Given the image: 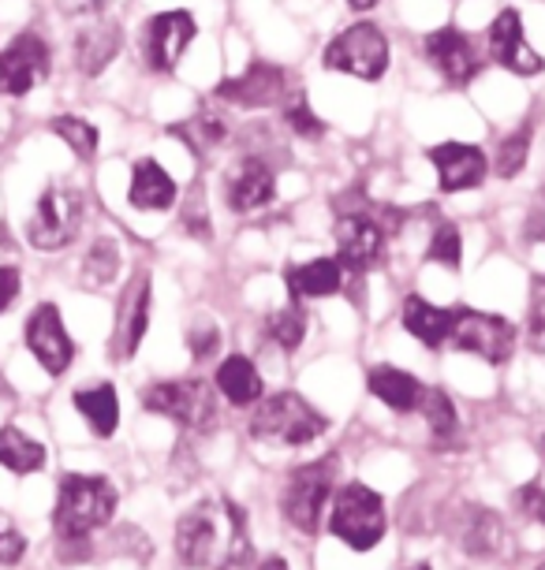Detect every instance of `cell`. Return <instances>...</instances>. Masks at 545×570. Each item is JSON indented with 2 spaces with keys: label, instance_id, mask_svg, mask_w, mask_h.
Instances as JSON below:
<instances>
[{
  "label": "cell",
  "instance_id": "cell-4",
  "mask_svg": "<svg viewBox=\"0 0 545 570\" xmlns=\"http://www.w3.org/2000/svg\"><path fill=\"white\" fill-rule=\"evenodd\" d=\"M337 481H340L337 455H325V459H314V462H303V466H295L292 473H288L284 492H281L284 519L292 522L299 533L314 537L318 530H322L325 508L333 503Z\"/></svg>",
  "mask_w": 545,
  "mask_h": 570
},
{
  "label": "cell",
  "instance_id": "cell-42",
  "mask_svg": "<svg viewBox=\"0 0 545 570\" xmlns=\"http://www.w3.org/2000/svg\"><path fill=\"white\" fill-rule=\"evenodd\" d=\"M27 552V537L23 533H16V530H0V563L4 567H12L19 563Z\"/></svg>",
  "mask_w": 545,
  "mask_h": 570
},
{
  "label": "cell",
  "instance_id": "cell-40",
  "mask_svg": "<svg viewBox=\"0 0 545 570\" xmlns=\"http://www.w3.org/2000/svg\"><path fill=\"white\" fill-rule=\"evenodd\" d=\"M516 508L523 514H531V519H542L545 514V485L542 481H531V485H523L516 492Z\"/></svg>",
  "mask_w": 545,
  "mask_h": 570
},
{
  "label": "cell",
  "instance_id": "cell-18",
  "mask_svg": "<svg viewBox=\"0 0 545 570\" xmlns=\"http://www.w3.org/2000/svg\"><path fill=\"white\" fill-rule=\"evenodd\" d=\"M430 165L437 171V183H441L445 195H456V190H475L483 187L489 176V160L478 146L471 142H441L434 146Z\"/></svg>",
  "mask_w": 545,
  "mask_h": 570
},
{
  "label": "cell",
  "instance_id": "cell-44",
  "mask_svg": "<svg viewBox=\"0 0 545 570\" xmlns=\"http://www.w3.org/2000/svg\"><path fill=\"white\" fill-rule=\"evenodd\" d=\"M57 4L64 16H94V12H101L109 0H57Z\"/></svg>",
  "mask_w": 545,
  "mask_h": 570
},
{
  "label": "cell",
  "instance_id": "cell-39",
  "mask_svg": "<svg viewBox=\"0 0 545 570\" xmlns=\"http://www.w3.org/2000/svg\"><path fill=\"white\" fill-rule=\"evenodd\" d=\"M221 347V328L217 325H198L187 332V351L195 362H210Z\"/></svg>",
  "mask_w": 545,
  "mask_h": 570
},
{
  "label": "cell",
  "instance_id": "cell-29",
  "mask_svg": "<svg viewBox=\"0 0 545 570\" xmlns=\"http://www.w3.org/2000/svg\"><path fill=\"white\" fill-rule=\"evenodd\" d=\"M419 411L426 414V425H430V436L437 448H448L459 440V411L456 403L448 400L445 389H426Z\"/></svg>",
  "mask_w": 545,
  "mask_h": 570
},
{
  "label": "cell",
  "instance_id": "cell-31",
  "mask_svg": "<svg viewBox=\"0 0 545 570\" xmlns=\"http://www.w3.org/2000/svg\"><path fill=\"white\" fill-rule=\"evenodd\" d=\"M306 309L303 306H281V309H273L270 317H265V336H270L276 347L281 351H299L303 347V340H306Z\"/></svg>",
  "mask_w": 545,
  "mask_h": 570
},
{
  "label": "cell",
  "instance_id": "cell-41",
  "mask_svg": "<svg viewBox=\"0 0 545 570\" xmlns=\"http://www.w3.org/2000/svg\"><path fill=\"white\" fill-rule=\"evenodd\" d=\"M523 235H527L531 243L545 246V187L538 190V198H534V206L527 213V224H523Z\"/></svg>",
  "mask_w": 545,
  "mask_h": 570
},
{
  "label": "cell",
  "instance_id": "cell-23",
  "mask_svg": "<svg viewBox=\"0 0 545 570\" xmlns=\"http://www.w3.org/2000/svg\"><path fill=\"white\" fill-rule=\"evenodd\" d=\"M367 389H370L373 400H381L389 411H397V414L419 411L422 392H426L411 373L397 370V365H370V370H367Z\"/></svg>",
  "mask_w": 545,
  "mask_h": 570
},
{
  "label": "cell",
  "instance_id": "cell-11",
  "mask_svg": "<svg viewBox=\"0 0 545 570\" xmlns=\"http://www.w3.org/2000/svg\"><path fill=\"white\" fill-rule=\"evenodd\" d=\"M422 52L448 86L475 82L486 68L483 46H478V41L459 27H441V30H434V35H426Z\"/></svg>",
  "mask_w": 545,
  "mask_h": 570
},
{
  "label": "cell",
  "instance_id": "cell-33",
  "mask_svg": "<svg viewBox=\"0 0 545 570\" xmlns=\"http://www.w3.org/2000/svg\"><path fill=\"white\" fill-rule=\"evenodd\" d=\"M49 127H52V135L71 146V154L79 160H90L94 154H98V127L94 124L79 120V116H57Z\"/></svg>",
  "mask_w": 545,
  "mask_h": 570
},
{
  "label": "cell",
  "instance_id": "cell-19",
  "mask_svg": "<svg viewBox=\"0 0 545 570\" xmlns=\"http://www.w3.org/2000/svg\"><path fill=\"white\" fill-rule=\"evenodd\" d=\"M276 176L262 157H240L236 168L224 179V198H228L232 213H259L273 202Z\"/></svg>",
  "mask_w": 545,
  "mask_h": 570
},
{
  "label": "cell",
  "instance_id": "cell-32",
  "mask_svg": "<svg viewBox=\"0 0 545 570\" xmlns=\"http://www.w3.org/2000/svg\"><path fill=\"white\" fill-rule=\"evenodd\" d=\"M531 124L516 127L512 135H505V142L497 146V157H494V171L500 179H516L523 168H527V157H531Z\"/></svg>",
  "mask_w": 545,
  "mask_h": 570
},
{
  "label": "cell",
  "instance_id": "cell-5",
  "mask_svg": "<svg viewBox=\"0 0 545 570\" xmlns=\"http://www.w3.org/2000/svg\"><path fill=\"white\" fill-rule=\"evenodd\" d=\"M329 530L340 537L351 552H370L381 544L385 530H389V514H385V500L362 481H348L344 489L333 492L329 503Z\"/></svg>",
  "mask_w": 545,
  "mask_h": 570
},
{
  "label": "cell",
  "instance_id": "cell-14",
  "mask_svg": "<svg viewBox=\"0 0 545 570\" xmlns=\"http://www.w3.org/2000/svg\"><path fill=\"white\" fill-rule=\"evenodd\" d=\"M284 86H288L284 68L265 63V60H254L240 75L221 79L217 86H213V98L236 105V109H270V105L284 101Z\"/></svg>",
  "mask_w": 545,
  "mask_h": 570
},
{
  "label": "cell",
  "instance_id": "cell-17",
  "mask_svg": "<svg viewBox=\"0 0 545 570\" xmlns=\"http://www.w3.org/2000/svg\"><path fill=\"white\" fill-rule=\"evenodd\" d=\"M149 303H154V284L149 273H135L132 284L124 287L120 306H116V328H113V354L116 358H135L149 328Z\"/></svg>",
  "mask_w": 545,
  "mask_h": 570
},
{
  "label": "cell",
  "instance_id": "cell-2",
  "mask_svg": "<svg viewBox=\"0 0 545 570\" xmlns=\"http://www.w3.org/2000/svg\"><path fill=\"white\" fill-rule=\"evenodd\" d=\"M116 497L113 481L98 478V473H68L60 478L57 492V511H52V525L64 544H79L90 533H98L101 525L113 522L116 514Z\"/></svg>",
  "mask_w": 545,
  "mask_h": 570
},
{
  "label": "cell",
  "instance_id": "cell-47",
  "mask_svg": "<svg viewBox=\"0 0 545 570\" xmlns=\"http://www.w3.org/2000/svg\"><path fill=\"white\" fill-rule=\"evenodd\" d=\"M0 395H12V384L4 381V373H0Z\"/></svg>",
  "mask_w": 545,
  "mask_h": 570
},
{
  "label": "cell",
  "instance_id": "cell-24",
  "mask_svg": "<svg viewBox=\"0 0 545 570\" xmlns=\"http://www.w3.org/2000/svg\"><path fill=\"white\" fill-rule=\"evenodd\" d=\"M344 276L348 268L337 257H314V262L288 268V292L295 298H329L344 292Z\"/></svg>",
  "mask_w": 545,
  "mask_h": 570
},
{
  "label": "cell",
  "instance_id": "cell-16",
  "mask_svg": "<svg viewBox=\"0 0 545 570\" xmlns=\"http://www.w3.org/2000/svg\"><path fill=\"white\" fill-rule=\"evenodd\" d=\"M49 75V46L38 35H19L0 49V94L23 98Z\"/></svg>",
  "mask_w": 545,
  "mask_h": 570
},
{
  "label": "cell",
  "instance_id": "cell-9",
  "mask_svg": "<svg viewBox=\"0 0 545 570\" xmlns=\"http://www.w3.org/2000/svg\"><path fill=\"white\" fill-rule=\"evenodd\" d=\"M143 406L149 414H162L168 422L184 429H206L217 414V400L213 389L198 376H184V381H154L143 392Z\"/></svg>",
  "mask_w": 545,
  "mask_h": 570
},
{
  "label": "cell",
  "instance_id": "cell-36",
  "mask_svg": "<svg viewBox=\"0 0 545 570\" xmlns=\"http://www.w3.org/2000/svg\"><path fill=\"white\" fill-rule=\"evenodd\" d=\"M281 116H284V124L292 127L299 138H322L325 135V124L318 120L314 109H310V101H306L303 90H295L292 98L281 101Z\"/></svg>",
  "mask_w": 545,
  "mask_h": 570
},
{
  "label": "cell",
  "instance_id": "cell-50",
  "mask_svg": "<svg viewBox=\"0 0 545 570\" xmlns=\"http://www.w3.org/2000/svg\"><path fill=\"white\" fill-rule=\"evenodd\" d=\"M538 570H545V563H538Z\"/></svg>",
  "mask_w": 545,
  "mask_h": 570
},
{
  "label": "cell",
  "instance_id": "cell-51",
  "mask_svg": "<svg viewBox=\"0 0 545 570\" xmlns=\"http://www.w3.org/2000/svg\"><path fill=\"white\" fill-rule=\"evenodd\" d=\"M538 522H545V514H542V519H538Z\"/></svg>",
  "mask_w": 545,
  "mask_h": 570
},
{
  "label": "cell",
  "instance_id": "cell-49",
  "mask_svg": "<svg viewBox=\"0 0 545 570\" xmlns=\"http://www.w3.org/2000/svg\"><path fill=\"white\" fill-rule=\"evenodd\" d=\"M542 455H545V436H542Z\"/></svg>",
  "mask_w": 545,
  "mask_h": 570
},
{
  "label": "cell",
  "instance_id": "cell-35",
  "mask_svg": "<svg viewBox=\"0 0 545 570\" xmlns=\"http://www.w3.org/2000/svg\"><path fill=\"white\" fill-rule=\"evenodd\" d=\"M426 262L445 265V268H452V273L464 265V235H459V228L452 220L437 224L434 239H430V246H426Z\"/></svg>",
  "mask_w": 545,
  "mask_h": 570
},
{
  "label": "cell",
  "instance_id": "cell-30",
  "mask_svg": "<svg viewBox=\"0 0 545 570\" xmlns=\"http://www.w3.org/2000/svg\"><path fill=\"white\" fill-rule=\"evenodd\" d=\"M168 135L184 138L191 154L206 157L224 142V138H228V124H224L217 112H198V116H191V120H184V124H173V127H168Z\"/></svg>",
  "mask_w": 545,
  "mask_h": 570
},
{
  "label": "cell",
  "instance_id": "cell-3",
  "mask_svg": "<svg viewBox=\"0 0 545 570\" xmlns=\"http://www.w3.org/2000/svg\"><path fill=\"white\" fill-rule=\"evenodd\" d=\"M329 417L310 406L299 392H276L262 395L251 411V436L270 440V444L284 448H306L318 436H325Z\"/></svg>",
  "mask_w": 545,
  "mask_h": 570
},
{
  "label": "cell",
  "instance_id": "cell-15",
  "mask_svg": "<svg viewBox=\"0 0 545 570\" xmlns=\"http://www.w3.org/2000/svg\"><path fill=\"white\" fill-rule=\"evenodd\" d=\"M27 347L41 362V370L49 376H64L75 362V343L64 328L60 309L52 303H41L27 321Z\"/></svg>",
  "mask_w": 545,
  "mask_h": 570
},
{
  "label": "cell",
  "instance_id": "cell-6",
  "mask_svg": "<svg viewBox=\"0 0 545 570\" xmlns=\"http://www.w3.org/2000/svg\"><path fill=\"white\" fill-rule=\"evenodd\" d=\"M389 60H392L389 38L370 19H359V23L344 27L325 49V68L337 75H351L359 82H381L385 71H389Z\"/></svg>",
  "mask_w": 545,
  "mask_h": 570
},
{
  "label": "cell",
  "instance_id": "cell-48",
  "mask_svg": "<svg viewBox=\"0 0 545 570\" xmlns=\"http://www.w3.org/2000/svg\"><path fill=\"white\" fill-rule=\"evenodd\" d=\"M411 570H434L430 563H419V567H411Z\"/></svg>",
  "mask_w": 545,
  "mask_h": 570
},
{
  "label": "cell",
  "instance_id": "cell-38",
  "mask_svg": "<svg viewBox=\"0 0 545 570\" xmlns=\"http://www.w3.org/2000/svg\"><path fill=\"white\" fill-rule=\"evenodd\" d=\"M527 343L531 351L545 354V276L531 284V309H527Z\"/></svg>",
  "mask_w": 545,
  "mask_h": 570
},
{
  "label": "cell",
  "instance_id": "cell-27",
  "mask_svg": "<svg viewBox=\"0 0 545 570\" xmlns=\"http://www.w3.org/2000/svg\"><path fill=\"white\" fill-rule=\"evenodd\" d=\"M75 400V411L90 422L94 436L109 440L120 425V400H116V389L113 384H94V389H79L71 395Z\"/></svg>",
  "mask_w": 545,
  "mask_h": 570
},
{
  "label": "cell",
  "instance_id": "cell-21",
  "mask_svg": "<svg viewBox=\"0 0 545 570\" xmlns=\"http://www.w3.org/2000/svg\"><path fill=\"white\" fill-rule=\"evenodd\" d=\"M124 49V30L120 23H113V19H98V23H90L87 30H79V38H75V63H79L82 75H101L109 63L120 57Z\"/></svg>",
  "mask_w": 545,
  "mask_h": 570
},
{
  "label": "cell",
  "instance_id": "cell-43",
  "mask_svg": "<svg viewBox=\"0 0 545 570\" xmlns=\"http://www.w3.org/2000/svg\"><path fill=\"white\" fill-rule=\"evenodd\" d=\"M19 298V268L0 265V314Z\"/></svg>",
  "mask_w": 545,
  "mask_h": 570
},
{
  "label": "cell",
  "instance_id": "cell-45",
  "mask_svg": "<svg viewBox=\"0 0 545 570\" xmlns=\"http://www.w3.org/2000/svg\"><path fill=\"white\" fill-rule=\"evenodd\" d=\"M254 570H292V567H288V559H284V556H265Z\"/></svg>",
  "mask_w": 545,
  "mask_h": 570
},
{
  "label": "cell",
  "instance_id": "cell-37",
  "mask_svg": "<svg viewBox=\"0 0 545 570\" xmlns=\"http://www.w3.org/2000/svg\"><path fill=\"white\" fill-rule=\"evenodd\" d=\"M179 224H184V232L195 235V239H210V235H213L210 206H206V190H202V183H195V187L187 190L184 213H179Z\"/></svg>",
  "mask_w": 545,
  "mask_h": 570
},
{
  "label": "cell",
  "instance_id": "cell-28",
  "mask_svg": "<svg viewBox=\"0 0 545 570\" xmlns=\"http://www.w3.org/2000/svg\"><path fill=\"white\" fill-rule=\"evenodd\" d=\"M46 448L38 444L35 436H27L23 429L4 425L0 429V466L12 473H38L46 466Z\"/></svg>",
  "mask_w": 545,
  "mask_h": 570
},
{
  "label": "cell",
  "instance_id": "cell-12",
  "mask_svg": "<svg viewBox=\"0 0 545 570\" xmlns=\"http://www.w3.org/2000/svg\"><path fill=\"white\" fill-rule=\"evenodd\" d=\"M198 38V23L187 8H173V12H157L143 30V57L149 71L173 75L191 49V41Z\"/></svg>",
  "mask_w": 545,
  "mask_h": 570
},
{
  "label": "cell",
  "instance_id": "cell-20",
  "mask_svg": "<svg viewBox=\"0 0 545 570\" xmlns=\"http://www.w3.org/2000/svg\"><path fill=\"white\" fill-rule=\"evenodd\" d=\"M176 179L157 165L154 157L135 160L132 168V187H127V202L143 213H165L176 206Z\"/></svg>",
  "mask_w": 545,
  "mask_h": 570
},
{
  "label": "cell",
  "instance_id": "cell-22",
  "mask_svg": "<svg viewBox=\"0 0 545 570\" xmlns=\"http://www.w3.org/2000/svg\"><path fill=\"white\" fill-rule=\"evenodd\" d=\"M456 541L475 559L497 556V548L505 544V519H500L497 511L471 503V508H464V514H459V522H456Z\"/></svg>",
  "mask_w": 545,
  "mask_h": 570
},
{
  "label": "cell",
  "instance_id": "cell-10",
  "mask_svg": "<svg viewBox=\"0 0 545 570\" xmlns=\"http://www.w3.org/2000/svg\"><path fill=\"white\" fill-rule=\"evenodd\" d=\"M337 262L348 268V273H370L385 262V243H389V232L378 220V213L370 209H351L340 213L337 228Z\"/></svg>",
  "mask_w": 545,
  "mask_h": 570
},
{
  "label": "cell",
  "instance_id": "cell-34",
  "mask_svg": "<svg viewBox=\"0 0 545 570\" xmlns=\"http://www.w3.org/2000/svg\"><path fill=\"white\" fill-rule=\"evenodd\" d=\"M116 273H120V246H116L113 239H98L87 250L82 276H87L94 287H105V284H113Z\"/></svg>",
  "mask_w": 545,
  "mask_h": 570
},
{
  "label": "cell",
  "instance_id": "cell-7",
  "mask_svg": "<svg viewBox=\"0 0 545 570\" xmlns=\"http://www.w3.org/2000/svg\"><path fill=\"white\" fill-rule=\"evenodd\" d=\"M82 217H87V202L75 187H49L46 195L38 198L35 213L27 220V243L41 254L64 250L82 228Z\"/></svg>",
  "mask_w": 545,
  "mask_h": 570
},
{
  "label": "cell",
  "instance_id": "cell-13",
  "mask_svg": "<svg viewBox=\"0 0 545 570\" xmlns=\"http://www.w3.org/2000/svg\"><path fill=\"white\" fill-rule=\"evenodd\" d=\"M486 57L512 71L516 79H534L545 71V57L527 41V27L516 8H500L486 35Z\"/></svg>",
  "mask_w": 545,
  "mask_h": 570
},
{
  "label": "cell",
  "instance_id": "cell-25",
  "mask_svg": "<svg viewBox=\"0 0 545 570\" xmlns=\"http://www.w3.org/2000/svg\"><path fill=\"white\" fill-rule=\"evenodd\" d=\"M403 328L411 332L422 347H445L448 343V332H452V309L430 303L422 295H408L403 298Z\"/></svg>",
  "mask_w": 545,
  "mask_h": 570
},
{
  "label": "cell",
  "instance_id": "cell-26",
  "mask_svg": "<svg viewBox=\"0 0 545 570\" xmlns=\"http://www.w3.org/2000/svg\"><path fill=\"white\" fill-rule=\"evenodd\" d=\"M217 389L232 406H254L265 395L262 373L247 354H228L217 365Z\"/></svg>",
  "mask_w": 545,
  "mask_h": 570
},
{
  "label": "cell",
  "instance_id": "cell-46",
  "mask_svg": "<svg viewBox=\"0 0 545 570\" xmlns=\"http://www.w3.org/2000/svg\"><path fill=\"white\" fill-rule=\"evenodd\" d=\"M373 4H378V0H348V8H351V12H370Z\"/></svg>",
  "mask_w": 545,
  "mask_h": 570
},
{
  "label": "cell",
  "instance_id": "cell-8",
  "mask_svg": "<svg viewBox=\"0 0 545 570\" xmlns=\"http://www.w3.org/2000/svg\"><path fill=\"white\" fill-rule=\"evenodd\" d=\"M448 343H452L456 351L475 354V358H483L489 365H500L516 354L519 332L508 317L459 306V309H452V332H448Z\"/></svg>",
  "mask_w": 545,
  "mask_h": 570
},
{
  "label": "cell",
  "instance_id": "cell-1",
  "mask_svg": "<svg viewBox=\"0 0 545 570\" xmlns=\"http://www.w3.org/2000/svg\"><path fill=\"white\" fill-rule=\"evenodd\" d=\"M254 541L236 500H202L176 522V556L191 570H243Z\"/></svg>",
  "mask_w": 545,
  "mask_h": 570
}]
</instances>
